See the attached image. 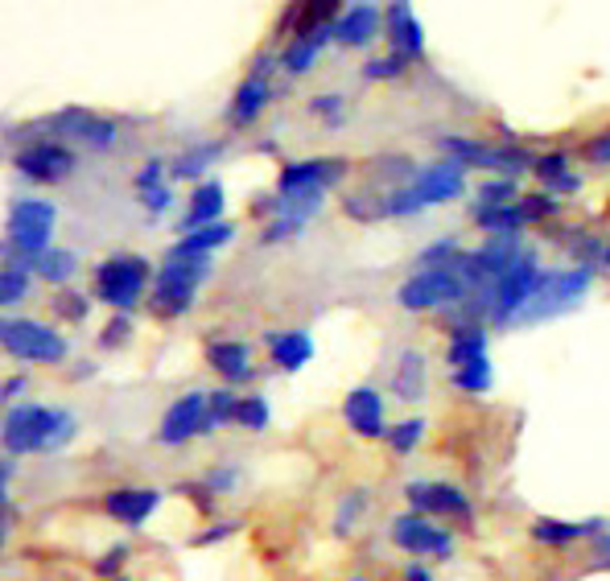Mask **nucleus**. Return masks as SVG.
I'll list each match as a JSON object with an SVG mask.
<instances>
[{
    "label": "nucleus",
    "instance_id": "obj_1",
    "mask_svg": "<svg viewBox=\"0 0 610 581\" xmlns=\"http://www.w3.org/2000/svg\"><path fill=\"white\" fill-rule=\"evenodd\" d=\"M74 429H79V421L67 408L13 405L4 412V450H9V458L38 450H62L74 437Z\"/></svg>",
    "mask_w": 610,
    "mask_h": 581
},
{
    "label": "nucleus",
    "instance_id": "obj_2",
    "mask_svg": "<svg viewBox=\"0 0 610 581\" xmlns=\"http://www.w3.org/2000/svg\"><path fill=\"white\" fill-rule=\"evenodd\" d=\"M462 186H466L462 161L450 157V161H437V165H425L421 174H413L405 186H396L384 194V215H393V218L417 215V211H425V206L458 198Z\"/></svg>",
    "mask_w": 610,
    "mask_h": 581
},
{
    "label": "nucleus",
    "instance_id": "obj_3",
    "mask_svg": "<svg viewBox=\"0 0 610 581\" xmlns=\"http://www.w3.org/2000/svg\"><path fill=\"white\" fill-rule=\"evenodd\" d=\"M211 276V261L206 256H165V264L153 276V297H149V309L157 318H177L194 306V293Z\"/></svg>",
    "mask_w": 610,
    "mask_h": 581
},
{
    "label": "nucleus",
    "instance_id": "obj_4",
    "mask_svg": "<svg viewBox=\"0 0 610 581\" xmlns=\"http://www.w3.org/2000/svg\"><path fill=\"white\" fill-rule=\"evenodd\" d=\"M54 203L45 198H17L9 211V244L21 247V264H33L50 252V232H54Z\"/></svg>",
    "mask_w": 610,
    "mask_h": 581
},
{
    "label": "nucleus",
    "instance_id": "obj_5",
    "mask_svg": "<svg viewBox=\"0 0 610 581\" xmlns=\"http://www.w3.org/2000/svg\"><path fill=\"white\" fill-rule=\"evenodd\" d=\"M470 297V285L454 268H421L400 285L396 302L405 309H437V306H462Z\"/></svg>",
    "mask_w": 610,
    "mask_h": 581
},
{
    "label": "nucleus",
    "instance_id": "obj_6",
    "mask_svg": "<svg viewBox=\"0 0 610 581\" xmlns=\"http://www.w3.org/2000/svg\"><path fill=\"white\" fill-rule=\"evenodd\" d=\"M0 338H4V350L26 364H62L67 359V338L54 326H42L33 318H4Z\"/></svg>",
    "mask_w": 610,
    "mask_h": 581
},
{
    "label": "nucleus",
    "instance_id": "obj_7",
    "mask_svg": "<svg viewBox=\"0 0 610 581\" xmlns=\"http://www.w3.org/2000/svg\"><path fill=\"white\" fill-rule=\"evenodd\" d=\"M149 285V261L145 256H108V261L95 268V293L100 302L116 309H132L141 297H145Z\"/></svg>",
    "mask_w": 610,
    "mask_h": 581
},
{
    "label": "nucleus",
    "instance_id": "obj_8",
    "mask_svg": "<svg viewBox=\"0 0 610 581\" xmlns=\"http://www.w3.org/2000/svg\"><path fill=\"white\" fill-rule=\"evenodd\" d=\"M590 289V268H569V273H540V285L532 293V306L523 309L528 322H540V318H557L573 309L586 297Z\"/></svg>",
    "mask_w": 610,
    "mask_h": 581
},
{
    "label": "nucleus",
    "instance_id": "obj_9",
    "mask_svg": "<svg viewBox=\"0 0 610 581\" xmlns=\"http://www.w3.org/2000/svg\"><path fill=\"white\" fill-rule=\"evenodd\" d=\"M537 285H540V264H537L532 252H523L520 264H516L508 276H499V281H495L491 322H511L516 314H523V309L532 306V293H537Z\"/></svg>",
    "mask_w": 610,
    "mask_h": 581
},
{
    "label": "nucleus",
    "instance_id": "obj_10",
    "mask_svg": "<svg viewBox=\"0 0 610 581\" xmlns=\"http://www.w3.org/2000/svg\"><path fill=\"white\" fill-rule=\"evenodd\" d=\"M13 165L38 186H59L74 174V153L59 141H38V145L21 149Z\"/></svg>",
    "mask_w": 610,
    "mask_h": 581
},
{
    "label": "nucleus",
    "instance_id": "obj_11",
    "mask_svg": "<svg viewBox=\"0 0 610 581\" xmlns=\"http://www.w3.org/2000/svg\"><path fill=\"white\" fill-rule=\"evenodd\" d=\"M206 396H211V393H186V396H177L174 405L165 408L161 429H157L161 446H186L190 437L203 434V425H206Z\"/></svg>",
    "mask_w": 610,
    "mask_h": 581
},
{
    "label": "nucleus",
    "instance_id": "obj_12",
    "mask_svg": "<svg viewBox=\"0 0 610 581\" xmlns=\"http://www.w3.org/2000/svg\"><path fill=\"white\" fill-rule=\"evenodd\" d=\"M347 174V161L318 157V161H293L276 177V194H302V190H326Z\"/></svg>",
    "mask_w": 610,
    "mask_h": 581
},
{
    "label": "nucleus",
    "instance_id": "obj_13",
    "mask_svg": "<svg viewBox=\"0 0 610 581\" xmlns=\"http://www.w3.org/2000/svg\"><path fill=\"white\" fill-rule=\"evenodd\" d=\"M408 503H413V516H454V520H470V503L466 495L450 482H408L405 487Z\"/></svg>",
    "mask_w": 610,
    "mask_h": 581
},
{
    "label": "nucleus",
    "instance_id": "obj_14",
    "mask_svg": "<svg viewBox=\"0 0 610 581\" xmlns=\"http://www.w3.org/2000/svg\"><path fill=\"white\" fill-rule=\"evenodd\" d=\"M393 540L405 552H413V557H421V552L450 557L454 552L450 532H446V528H434V523L421 520V516H400V520H393Z\"/></svg>",
    "mask_w": 610,
    "mask_h": 581
},
{
    "label": "nucleus",
    "instance_id": "obj_15",
    "mask_svg": "<svg viewBox=\"0 0 610 581\" xmlns=\"http://www.w3.org/2000/svg\"><path fill=\"white\" fill-rule=\"evenodd\" d=\"M384 30H388V42H393L396 59H405V62L421 59L425 33H421V17L413 13V4H405V0L388 4V13H384Z\"/></svg>",
    "mask_w": 610,
    "mask_h": 581
},
{
    "label": "nucleus",
    "instance_id": "obj_16",
    "mask_svg": "<svg viewBox=\"0 0 610 581\" xmlns=\"http://www.w3.org/2000/svg\"><path fill=\"white\" fill-rule=\"evenodd\" d=\"M157 503H161V491H153V487H120V491L103 495L108 516L120 520L124 528H141V523L157 511Z\"/></svg>",
    "mask_w": 610,
    "mask_h": 581
},
{
    "label": "nucleus",
    "instance_id": "obj_17",
    "mask_svg": "<svg viewBox=\"0 0 610 581\" xmlns=\"http://www.w3.org/2000/svg\"><path fill=\"white\" fill-rule=\"evenodd\" d=\"M343 417L359 437H388V429H384V396L376 388H355L343 400Z\"/></svg>",
    "mask_w": 610,
    "mask_h": 581
},
{
    "label": "nucleus",
    "instance_id": "obj_18",
    "mask_svg": "<svg viewBox=\"0 0 610 581\" xmlns=\"http://www.w3.org/2000/svg\"><path fill=\"white\" fill-rule=\"evenodd\" d=\"M54 129H59L62 136L83 141V145H91V149H108L120 132L112 120H100V116H91V112H79V108H67V112L54 120Z\"/></svg>",
    "mask_w": 610,
    "mask_h": 581
},
{
    "label": "nucleus",
    "instance_id": "obj_19",
    "mask_svg": "<svg viewBox=\"0 0 610 581\" xmlns=\"http://www.w3.org/2000/svg\"><path fill=\"white\" fill-rule=\"evenodd\" d=\"M206 364L215 367L227 384H244V379L252 376V347H247V343H235V338H218V343H211V350H206Z\"/></svg>",
    "mask_w": 610,
    "mask_h": 581
},
{
    "label": "nucleus",
    "instance_id": "obj_20",
    "mask_svg": "<svg viewBox=\"0 0 610 581\" xmlns=\"http://www.w3.org/2000/svg\"><path fill=\"white\" fill-rule=\"evenodd\" d=\"M264 343H268L273 364L281 367V371H302V367L314 359V338L305 335V330H273Z\"/></svg>",
    "mask_w": 610,
    "mask_h": 581
},
{
    "label": "nucleus",
    "instance_id": "obj_21",
    "mask_svg": "<svg viewBox=\"0 0 610 581\" xmlns=\"http://www.w3.org/2000/svg\"><path fill=\"white\" fill-rule=\"evenodd\" d=\"M223 182L218 177H211V182H203V186L190 194V206L186 215H182V232H199V227H211V223H218V211H223Z\"/></svg>",
    "mask_w": 610,
    "mask_h": 581
},
{
    "label": "nucleus",
    "instance_id": "obj_22",
    "mask_svg": "<svg viewBox=\"0 0 610 581\" xmlns=\"http://www.w3.org/2000/svg\"><path fill=\"white\" fill-rule=\"evenodd\" d=\"M379 21H384V13L376 4H350L347 13L335 21V38L343 45H367L379 33Z\"/></svg>",
    "mask_w": 610,
    "mask_h": 581
},
{
    "label": "nucleus",
    "instance_id": "obj_23",
    "mask_svg": "<svg viewBox=\"0 0 610 581\" xmlns=\"http://www.w3.org/2000/svg\"><path fill=\"white\" fill-rule=\"evenodd\" d=\"M268 95H273V91H268V79H261V74H247L244 83L235 88V100H232V108H227V120H232L235 129H247V124L264 112Z\"/></svg>",
    "mask_w": 610,
    "mask_h": 581
},
{
    "label": "nucleus",
    "instance_id": "obj_24",
    "mask_svg": "<svg viewBox=\"0 0 610 581\" xmlns=\"http://www.w3.org/2000/svg\"><path fill=\"white\" fill-rule=\"evenodd\" d=\"M335 38V26H326V30L318 33H302V38H293L289 45H285V54H281V71L289 74H305L309 67H314V59L322 54V45Z\"/></svg>",
    "mask_w": 610,
    "mask_h": 581
},
{
    "label": "nucleus",
    "instance_id": "obj_25",
    "mask_svg": "<svg viewBox=\"0 0 610 581\" xmlns=\"http://www.w3.org/2000/svg\"><path fill=\"white\" fill-rule=\"evenodd\" d=\"M446 359H450L454 371L487 359V330H482V322L479 326H458V330H454L450 347H446Z\"/></svg>",
    "mask_w": 610,
    "mask_h": 581
},
{
    "label": "nucleus",
    "instance_id": "obj_26",
    "mask_svg": "<svg viewBox=\"0 0 610 581\" xmlns=\"http://www.w3.org/2000/svg\"><path fill=\"white\" fill-rule=\"evenodd\" d=\"M232 223H211V227H199V232H190V235H182L174 247H170V256H211L215 247H223V244H232Z\"/></svg>",
    "mask_w": 610,
    "mask_h": 581
},
{
    "label": "nucleus",
    "instance_id": "obj_27",
    "mask_svg": "<svg viewBox=\"0 0 610 581\" xmlns=\"http://www.w3.org/2000/svg\"><path fill=\"white\" fill-rule=\"evenodd\" d=\"M532 537L545 540V544H573L581 537H602V520H586V523H569V520H549L540 516L532 523Z\"/></svg>",
    "mask_w": 610,
    "mask_h": 581
},
{
    "label": "nucleus",
    "instance_id": "obj_28",
    "mask_svg": "<svg viewBox=\"0 0 610 581\" xmlns=\"http://www.w3.org/2000/svg\"><path fill=\"white\" fill-rule=\"evenodd\" d=\"M393 393L400 400H421L425 396V359L421 350H400V364L393 376Z\"/></svg>",
    "mask_w": 610,
    "mask_h": 581
},
{
    "label": "nucleus",
    "instance_id": "obj_29",
    "mask_svg": "<svg viewBox=\"0 0 610 581\" xmlns=\"http://www.w3.org/2000/svg\"><path fill=\"white\" fill-rule=\"evenodd\" d=\"M475 223H479L482 232L491 235H508V232H520L528 215H523V206H475Z\"/></svg>",
    "mask_w": 610,
    "mask_h": 581
},
{
    "label": "nucleus",
    "instance_id": "obj_30",
    "mask_svg": "<svg viewBox=\"0 0 610 581\" xmlns=\"http://www.w3.org/2000/svg\"><path fill=\"white\" fill-rule=\"evenodd\" d=\"M33 273L50 281V285H67L74 273H79V261H74V252H62V247H50L45 256L33 261Z\"/></svg>",
    "mask_w": 610,
    "mask_h": 581
},
{
    "label": "nucleus",
    "instance_id": "obj_31",
    "mask_svg": "<svg viewBox=\"0 0 610 581\" xmlns=\"http://www.w3.org/2000/svg\"><path fill=\"white\" fill-rule=\"evenodd\" d=\"M218 157H223V141H206V145L186 149V153L177 157V165H174V177H199L206 165L218 161Z\"/></svg>",
    "mask_w": 610,
    "mask_h": 581
},
{
    "label": "nucleus",
    "instance_id": "obj_32",
    "mask_svg": "<svg viewBox=\"0 0 610 581\" xmlns=\"http://www.w3.org/2000/svg\"><path fill=\"white\" fill-rule=\"evenodd\" d=\"M482 165L487 170H499V174H516L520 177L523 170H537V161L528 157L523 149H516V145H504V149H487V157H482Z\"/></svg>",
    "mask_w": 610,
    "mask_h": 581
},
{
    "label": "nucleus",
    "instance_id": "obj_33",
    "mask_svg": "<svg viewBox=\"0 0 610 581\" xmlns=\"http://www.w3.org/2000/svg\"><path fill=\"white\" fill-rule=\"evenodd\" d=\"M235 412H240V396L232 393V388H218V393L206 396V425L203 434H215L218 425L235 421Z\"/></svg>",
    "mask_w": 610,
    "mask_h": 581
},
{
    "label": "nucleus",
    "instance_id": "obj_34",
    "mask_svg": "<svg viewBox=\"0 0 610 581\" xmlns=\"http://www.w3.org/2000/svg\"><path fill=\"white\" fill-rule=\"evenodd\" d=\"M235 421L244 425V429H252V434H264L268 421H273V408H268L264 396H244V400H240V412H235Z\"/></svg>",
    "mask_w": 610,
    "mask_h": 581
},
{
    "label": "nucleus",
    "instance_id": "obj_35",
    "mask_svg": "<svg viewBox=\"0 0 610 581\" xmlns=\"http://www.w3.org/2000/svg\"><path fill=\"white\" fill-rule=\"evenodd\" d=\"M26 293H30V264H9L4 276H0V302L17 306Z\"/></svg>",
    "mask_w": 610,
    "mask_h": 581
},
{
    "label": "nucleus",
    "instance_id": "obj_36",
    "mask_svg": "<svg viewBox=\"0 0 610 581\" xmlns=\"http://www.w3.org/2000/svg\"><path fill=\"white\" fill-rule=\"evenodd\" d=\"M454 388L482 396L487 388H491V364H487V359H479V364H470V367H462V371H454Z\"/></svg>",
    "mask_w": 610,
    "mask_h": 581
},
{
    "label": "nucleus",
    "instance_id": "obj_37",
    "mask_svg": "<svg viewBox=\"0 0 610 581\" xmlns=\"http://www.w3.org/2000/svg\"><path fill=\"white\" fill-rule=\"evenodd\" d=\"M367 508V491H350L343 495V503H338V516H335V532L343 537V532H350V523L364 516Z\"/></svg>",
    "mask_w": 610,
    "mask_h": 581
},
{
    "label": "nucleus",
    "instance_id": "obj_38",
    "mask_svg": "<svg viewBox=\"0 0 610 581\" xmlns=\"http://www.w3.org/2000/svg\"><path fill=\"white\" fill-rule=\"evenodd\" d=\"M421 437H425V421H400L396 429H388V446H393L396 453H408L417 450Z\"/></svg>",
    "mask_w": 610,
    "mask_h": 581
},
{
    "label": "nucleus",
    "instance_id": "obj_39",
    "mask_svg": "<svg viewBox=\"0 0 610 581\" xmlns=\"http://www.w3.org/2000/svg\"><path fill=\"white\" fill-rule=\"evenodd\" d=\"M566 165H569V157L566 153H545V157H537V174H540V182H549V190H557L561 182H566Z\"/></svg>",
    "mask_w": 610,
    "mask_h": 581
},
{
    "label": "nucleus",
    "instance_id": "obj_40",
    "mask_svg": "<svg viewBox=\"0 0 610 581\" xmlns=\"http://www.w3.org/2000/svg\"><path fill=\"white\" fill-rule=\"evenodd\" d=\"M479 206H511L516 203V182L511 177H499V182H487V186L479 190Z\"/></svg>",
    "mask_w": 610,
    "mask_h": 581
},
{
    "label": "nucleus",
    "instance_id": "obj_41",
    "mask_svg": "<svg viewBox=\"0 0 610 581\" xmlns=\"http://www.w3.org/2000/svg\"><path fill=\"white\" fill-rule=\"evenodd\" d=\"M54 309H59V318H67V322H83L91 306L83 293H62V297H54Z\"/></svg>",
    "mask_w": 610,
    "mask_h": 581
},
{
    "label": "nucleus",
    "instance_id": "obj_42",
    "mask_svg": "<svg viewBox=\"0 0 610 581\" xmlns=\"http://www.w3.org/2000/svg\"><path fill=\"white\" fill-rule=\"evenodd\" d=\"M520 206H523V215H528V223H537V218H549V215H557V211H561V203H557L552 194H528Z\"/></svg>",
    "mask_w": 610,
    "mask_h": 581
},
{
    "label": "nucleus",
    "instance_id": "obj_43",
    "mask_svg": "<svg viewBox=\"0 0 610 581\" xmlns=\"http://www.w3.org/2000/svg\"><path fill=\"white\" fill-rule=\"evenodd\" d=\"M400 71H405V59H396V54H388V59H372L364 67L367 79H396Z\"/></svg>",
    "mask_w": 610,
    "mask_h": 581
},
{
    "label": "nucleus",
    "instance_id": "obj_44",
    "mask_svg": "<svg viewBox=\"0 0 610 581\" xmlns=\"http://www.w3.org/2000/svg\"><path fill=\"white\" fill-rule=\"evenodd\" d=\"M235 479H240V470H235V466H223V470H211L203 482L211 487V495H223V491H232Z\"/></svg>",
    "mask_w": 610,
    "mask_h": 581
},
{
    "label": "nucleus",
    "instance_id": "obj_45",
    "mask_svg": "<svg viewBox=\"0 0 610 581\" xmlns=\"http://www.w3.org/2000/svg\"><path fill=\"white\" fill-rule=\"evenodd\" d=\"M305 223H297V218H273L268 227H264V244H276V239H285V235H297Z\"/></svg>",
    "mask_w": 610,
    "mask_h": 581
},
{
    "label": "nucleus",
    "instance_id": "obj_46",
    "mask_svg": "<svg viewBox=\"0 0 610 581\" xmlns=\"http://www.w3.org/2000/svg\"><path fill=\"white\" fill-rule=\"evenodd\" d=\"M124 557H129V544H112V549L103 552L100 565H95V573H100V578H112V573L124 565Z\"/></svg>",
    "mask_w": 610,
    "mask_h": 581
},
{
    "label": "nucleus",
    "instance_id": "obj_47",
    "mask_svg": "<svg viewBox=\"0 0 610 581\" xmlns=\"http://www.w3.org/2000/svg\"><path fill=\"white\" fill-rule=\"evenodd\" d=\"M129 335H132V322L129 318H112L100 343H103V347H120V343H129Z\"/></svg>",
    "mask_w": 610,
    "mask_h": 581
},
{
    "label": "nucleus",
    "instance_id": "obj_48",
    "mask_svg": "<svg viewBox=\"0 0 610 581\" xmlns=\"http://www.w3.org/2000/svg\"><path fill=\"white\" fill-rule=\"evenodd\" d=\"M170 203H174L170 186H157V190H145V194H141V206H145V211H153V215L170 211Z\"/></svg>",
    "mask_w": 610,
    "mask_h": 581
},
{
    "label": "nucleus",
    "instance_id": "obj_49",
    "mask_svg": "<svg viewBox=\"0 0 610 581\" xmlns=\"http://www.w3.org/2000/svg\"><path fill=\"white\" fill-rule=\"evenodd\" d=\"M161 170H165V161H161V157L149 161L145 170L136 174V190H141V194H145V190H157L161 186Z\"/></svg>",
    "mask_w": 610,
    "mask_h": 581
},
{
    "label": "nucleus",
    "instance_id": "obj_50",
    "mask_svg": "<svg viewBox=\"0 0 610 581\" xmlns=\"http://www.w3.org/2000/svg\"><path fill=\"white\" fill-rule=\"evenodd\" d=\"M309 108H314V116L338 120V112H343V95H318V100L309 103Z\"/></svg>",
    "mask_w": 610,
    "mask_h": 581
},
{
    "label": "nucleus",
    "instance_id": "obj_51",
    "mask_svg": "<svg viewBox=\"0 0 610 581\" xmlns=\"http://www.w3.org/2000/svg\"><path fill=\"white\" fill-rule=\"evenodd\" d=\"M590 161H594V165H610V132L590 145Z\"/></svg>",
    "mask_w": 610,
    "mask_h": 581
},
{
    "label": "nucleus",
    "instance_id": "obj_52",
    "mask_svg": "<svg viewBox=\"0 0 610 581\" xmlns=\"http://www.w3.org/2000/svg\"><path fill=\"white\" fill-rule=\"evenodd\" d=\"M235 528H240V523H215V528H211V532H203V537H199V544H211V540H223V537H232Z\"/></svg>",
    "mask_w": 610,
    "mask_h": 581
},
{
    "label": "nucleus",
    "instance_id": "obj_53",
    "mask_svg": "<svg viewBox=\"0 0 610 581\" xmlns=\"http://www.w3.org/2000/svg\"><path fill=\"white\" fill-rule=\"evenodd\" d=\"M21 393H26V379H21V376H13L9 384H4V400H17Z\"/></svg>",
    "mask_w": 610,
    "mask_h": 581
},
{
    "label": "nucleus",
    "instance_id": "obj_54",
    "mask_svg": "<svg viewBox=\"0 0 610 581\" xmlns=\"http://www.w3.org/2000/svg\"><path fill=\"white\" fill-rule=\"evenodd\" d=\"M405 581H434V578H429V569L413 561V565H408V573H405Z\"/></svg>",
    "mask_w": 610,
    "mask_h": 581
},
{
    "label": "nucleus",
    "instance_id": "obj_55",
    "mask_svg": "<svg viewBox=\"0 0 610 581\" xmlns=\"http://www.w3.org/2000/svg\"><path fill=\"white\" fill-rule=\"evenodd\" d=\"M13 470H17V462H13V458H4V466H0V479L9 482V479H13Z\"/></svg>",
    "mask_w": 610,
    "mask_h": 581
},
{
    "label": "nucleus",
    "instance_id": "obj_56",
    "mask_svg": "<svg viewBox=\"0 0 610 581\" xmlns=\"http://www.w3.org/2000/svg\"><path fill=\"white\" fill-rule=\"evenodd\" d=\"M598 552H610V532H602V537H598Z\"/></svg>",
    "mask_w": 610,
    "mask_h": 581
},
{
    "label": "nucleus",
    "instance_id": "obj_57",
    "mask_svg": "<svg viewBox=\"0 0 610 581\" xmlns=\"http://www.w3.org/2000/svg\"><path fill=\"white\" fill-rule=\"evenodd\" d=\"M598 264H610V244H607V252H602V261H598Z\"/></svg>",
    "mask_w": 610,
    "mask_h": 581
},
{
    "label": "nucleus",
    "instance_id": "obj_58",
    "mask_svg": "<svg viewBox=\"0 0 610 581\" xmlns=\"http://www.w3.org/2000/svg\"><path fill=\"white\" fill-rule=\"evenodd\" d=\"M350 581H364V578H350Z\"/></svg>",
    "mask_w": 610,
    "mask_h": 581
}]
</instances>
